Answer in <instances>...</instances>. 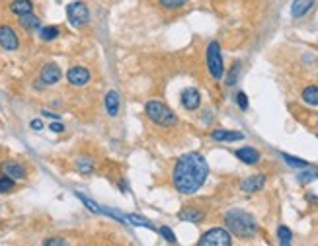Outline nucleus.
<instances>
[{"label": "nucleus", "instance_id": "1", "mask_svg": "<svg viewBox=\"0 0 318 246\" xmlns=\"http://www.w3.org/2000/svg\"><path fill=\"white\" fill-rule=\"evenodd\" d=\"M209 176V164L199 153H185L176 160L172 170V184L178 194L193 196L203 188Z\"/></svg>", "mask_w": 318, "mask_h": 246}, {"label": "nucleus", "instance_id": "2", "mask_svg": "<svg viewBox=\"0 0 318 246\" xmlns=\"http://www.w3.org/2000/svg\"><path fill=\"white\" fill-rule=\"evenodd\" d=\"M225 225L228 231L238 237V239H250L258 233V223L250 213L242 211V209H230L225 215Z\"/></svg>", "mask_w": 318, "mask_h": 246}, {"label": "nucleus", "instance_id": "3", "mask_svg": "<svg viewBox=\"0 0 318 246\" xmlns=\"http://www.w3.org/2000/svg\"><path fill=\"white\" fill-rule=\"evenodd\" d=\"M145 113H147V117H149L153 123H157V125H160V127H172V125H176V121H178L176 113L172 112L166 104L159 102V100H151V102H147V106H145Z\"/></svg>", "mask_w": 318, "mask_h": 246}, {"label": "nucleus", "instance_id": "4", "mask_svg": "<svg viewBox=\"0 0 318 246\" xmlns=\"http://www.w3.org/2000/svg\"><path fill=\"white\" fill-rule=\"evenodd\" d=\"M207 68H209V74L215 80H221L223 74H225V63H223L219 41H211L207 45Z\"/></svg>", "mask_w": 318, "mask_h": 246}, {"label": "nucleus", "instance_id": "5", "mask_svg": "<svg viewBox=\"0 0 318 246\" xmlns=\"http://www.w3.org/2000/svg\"><path fill=\"white\" fill-rule=\"evenodd\" d=\"M67 18H68V23H70L72 27H82V25H86L88 20H90L88 6H86L84 2H80V0L70 2L67 6Z\"/></svg>", "mask_w": 318, "mask_h": 246}, {"label": "nucleus", "instance_id": "6", "mask_svg": "<svg viewBox=\"0 0 318 246\" xmlns=\"http://www.w3.org/2000/svg\"><path fill=\"white\" fill-rule=\"evenodd\" d=\"M199 246H230L232 245V237L227 229H211L207 231L203 237L199 239Z\"/></svg>", "mask_w": 318, "mask_h": 246}, {"label": "nucleus", "instance_id": "7", "mask_svg": "<svg viewBox=\"0 0 318 246\" xmlns=\"http://www.w3.org/2000/svg\"><path fill=\"white\" fill-rule=\"evenodd\" d=\"M0 47L6 51H16L20 47L18 33L10 25H0Z\"/></svg>", "mask_w": 318, "mask_h": 246}, {"label": "nucleus", "instance_id": "8", "mask_svg": "<svg viewBox=\"0 0 318 246\" xmlns=\"http://www.w3.org/2000/svg\"><path fill=\"white\" fill-rule=\"evenodd\" d=\"M67 80L70 82V84H72V86H76V88H82V86H86V84L90 82V70H88L86 67L68 68Z\"/></svg>", "mask_w": 318, "mask_h": 246}, {"label": "nucleus", "instance_id": "9", "mask_svg": "<svg viewBox=\"0 0 318 246\" xmlns=\"http://www.w3.org/2000/svg\"><path fill=\"white\" fill-rule=\"evenodd\" d=\"M180 102H182V106L187 110V112H195V110L201 106V94H199V90L197 88L189 86V88H185L182 92Z\"/></svg>", "mask_w": 318, "mask_h": 246}, {"label": "nucleus", "instance_id": "10", "mask_svg": "<svg viewBox=\"0 0 318 246\" xmlns=\"http://www.w3.org/2000/svg\"><path fill=\"white\" fill-rule=\"evenodd\" d=\"M0 172H2V176H8V178H12L14 182H16V180H25V176H27L25 168H23L20 162H16V160H6V162H2V164H0Z\"/></svg>", "mask_w": 318, "mask_h": 246}, {"label": "nucleus", "instance_id": "11", "mask_svg": "<svg viewBox=\"0 0 318 246\" xmlns=\"http://www.w3.org/2000/svg\"><path fill=\"white\" fill-rule=\"evenodd\" d=\"M266 178H268L266 174H254V176H248V178L240 184V190H242L244 194H256V192H260V190L266 186Z\"/></svg>", "mask_w": 318, "mask_h": 246}, {"label": "nucleus", "instance_id": "12", "mask_svg": "<svg viewBox=\"0 0 318 246\" xmlns=\"http://www.w3.org/2000/svg\"><path fill=\"white\" fill-rule=\"evenodd\" d=\"M41 82L47 84V86H53V84H57L59 80H61V68L57 67V65H53V63H49L45 67L41 68Z\"/></svg>", "mask_w": 318, "mask_h": 246}, {"label": "nucleus", "instance_id": "13", "mask_svg": "<svg viewBox=\"0 0 318 246\" xmlns=\"http://www.w3.org/2000/svg\"><path fill=\"white\" fill-rule=\"evenodd\" d=\"M178 219L197 225L205 219V213H203V209H199V207H183L182 211L178 213Z\"/></svg>", "mask_w": 318, "mask_h": 246}, {"label": "nucleus", "instance_id": "14", "mask_svg": "<svg viewBox=\"0 0 318 246\" xmlns=\"http://www.w3.org/2000/svg\"><path fill=\"white\" fill-rule=\"evenodd\" d=\"M211 139L219 141V143H234V141H242L244 135L240 131H228V129H215L211 131Z\"/></svg>", "mask_w": 318, "mask_h": 246}, {"label": "nucleus", "instance_id": "15", "mask_svg": "<svg viewBox=\"0 0 318 246\" xmlns=\"http://www.w3.org/2000/svg\"><path fill=\"white\" fill-rule=\"evenodd\" d=\"M234 155H236V158H238L240 162H244V164H258V162H260V153H258L254 147H242V149H238Z\"/></svg>", "mask_w": 318, "mask_h": 246}, {"label": "nucleus", "instance_id": "16", "mask_svg": "<svg viewBox=\"0 0 318 246\" xmlns=\"http://www.w3.org/2000/svg\"><path fill=\"white\" fill-rule=\"evenodd\" d=\"M315 6V0H293L291 4V16L293 18H303L307 12H311Z\"/></svg>", "mask_w": 318, "mask_h": 246}, {"label": "nucleus", "instance_id": "17", "mask_svg": "<svg viewBox=\"0 0 318 246\" xmlns=\"http://www.w3.org/2000/svg\"><path fill=\"white\" fill-rule=\"evenodd\" d=\"M10 12L16 16H23V14H31L33 12V2L31 0H14L10 4Z\"/></svg>", "mask_w": 318, "mask_h": 246}, {"label": "nucleus", "instance_id": "18", "mask_svg": "<svg viewBox=\"0 0 318 246\" xmlns=\"http://www.w3.org/2000/svg\"><path fill=\"white\" fill-rule=\"evenodd\" d=\"M106 110L110 113V117H117V113H119V94L115 90H110L106 94Z\"/></svg>", "mask_w": 318, "mask_h": 246}, {"label": "nucleus", "instance_id": "19", "mask_svg": "<svg viewBox=\"0 0 318 246\" xmlns=\"http://www.w3.org/2000/svg\"><path fill=\"white\" fill-rule=\"evenodd\" d=\"M74 168L80 172V174H92L94 168H96V162L92 157H78L74 160Z\"/></svg>", "mask_w": 318, "mask_h": 246}, {"label": "nucleus", "instance_id": "20", "mask_svg": "<svg viewBox=\"0 0 318 246\" xmlns=\"http://www.w3.org/2000/svg\"><path fill=\"white\" fill-rule=\"evenodd\" d=\"M301 98L305 104L309 106H318V86H307V88L301 92Z\"/></svg>", "mask_w": 318, "mask_h": 246}, {"label": "nucleus", "instance_id": "21", "mask_svg": "<svg viewBox=\"0 0 318 246\" xmlns=\"http://www.w3.org/2000/svg\"><path fill=\"white\" fill-rule=\"evenodd\" d=\"M277 239H279V245L289 246L293 243V233H291V229H287L285 225H279V229H277Z\"/></svg>", "mask_w": 318, "mask_h": 246}, {"label": "nucleus", "instance_id": "22", "mask_svg": "<svg viewBox=\"0 0 318 246\" xmlns=\"http://www.w3.org/2000/svg\"><path fill=\"white\" fill-rule=\"evenodd\" d=\"M281 158L291 166V168H299V170H305V168H309L311 164L307 162V160H303V158H297V157H291V155H281Z\"/></svg>", "mask_w": 318, "mask_h": 246}, {"label": "nucleus", "instance_id": "23", "mask_svg": "<svg viewBox=\"0 0 318 246\" xmlns=\"http://www.w3.org/2000/svg\"><path fill=\"white\" fill-rule=\"evenodd\" d=\"M39 37H41L43 41H53V39H57V37H59V27H55V25H45V27H41V29H39Z\"/></svg>", "mask_w": 318, "mask_h": 246}, {"label": "nucleus", "instance_id": "24", "mask_svg": "<svg viewBox=\"0 0 318 246\" xmlns=\"http://www.w3.org/2000/svg\"><path fill=\"white\" fill-rule=\"evenodd\" d=\"M20 25L25 29H35V27H39V18L33 14H23V16H20Z\"/></svg>", "mask_w": 318, "mask_h": 246}, {"label": "nucleus", "instance_id": "25", "mask_svg": "<svg viewBox=\"0 0 318 246\" xmlns=\"http://www.w3.org/2000/svg\"><path fill=\"white\" fill-rule=\"evenodd\" d=\"M127 221L131 225H137V227H145V229H151V231H157V227L151 223L149 219H145V217H141V215H127L125 217Z\"/></svg>", "mask_w": 318, "mask_h": 246}, {"label": "nucleus", "instance_id": "26", "mask_svg": "<svg viewBox=\"0 0 318 246\" xmlns=\"http://www.w3.org/2000/svg\"><path fill=\"white\" fill-rule=\"evenodd\" d=\"M76 198H78L80 202L84 203V205H86V207L90 209L92 213H96V215H102V213H104V207H100V205H98V203H96V202H92V200H88V198H86L84 194H80V192H76Z\"/></svg>", "mask_w": 318, "mask_h": 246}, {"label": "nucleus", "instance_id": "27", "mask_svg": "<svg viewBox=\"0 0 318 246\" xmlns=\"http://www.w3.org/2000/svg\"><path fill=\"white\" fill-rule=\"evenodd\" d=\"M187 0H159V4L164 10H180L185 6Z\"/></svg>", "mask_w": 318, "mask_h": 246}, {"label": "nucleus", "instance_id": "28", "mask_svg": "<svg viewBox=\"0 0 318 246\" xmlns=\"http://www.w3.org/2000/svg\"><path fill=\"white\" fill-rule=\"evenodd\" d=\"M159 233L166 243H170V245H176V243H178V239H176V235L172 233V229H170V227H166V225H164V227H160Z\"/></svg>", "mask_w": 318, "mask_h": 246}, {"label": "nucleus", "instance_id": "29", "mask_svg": "<svg viewBox=\"0 0 318 246\" xmlns=\"http://www.w3.org/2000/svg\"><path fill=\"white\" fill-rule=\"evenodd\" d=\"M238 74H240V63H234V65L230 67V72H228V76H227V86H234V84H236Z\"/></svg>", "mask_w": 318, "mask_h": 246}, {"label": "nucleus", "instance_id": "30", "mask_svg": "<svg viewBox=\"0 0 318 246\" xmlns=\"http://www.w3.org/2000/svg\"><path fill=\"white\" fill-rule=\"evenodd\" d=\"M317 178H318V172L317 170H311V166L305 168V172L299 174V182H301V184H309V182H313V180H317Z\"/></svg>", "mask_w": 318, "mask_h": 246}, {"label": "nucleus", "instance_id": "31", "mask_svg": "<svg viewBox=\"0 0 318 246\" xmlns=\"http://www.w3.org/2000/svg\"><path fill=\"white\" fill-rule=\"evenodd\" d=\"M14 190V180L8 178V176H2L0 178V194H8Z\"/></svg>", "mask_w": 318, "mask_h": 246}, {"label": "nucleus", "instance_id": "32", "mask_svg": "<svg viewBox=\"0 0 318 246\" xmlns=\"http://www.w3.org/2000/svg\"><path fill=\"white\" fill-rule=\"evenodd\" d=\"M236 104H238V108H240L242 112H246V110H248V96H246L244 92H238V94H236Z\"/></svg>", "mask_w": 318, "mask_h": 246}, {"label": "nucleus", "instance_id": "33", "mask_svg": "<svg viewBox=\"0 0 318 246\" xmlns=\"http://www.w3.org/2000/svg\"><path fill=\"white\" fill-rule=\"evenodd\" d=\"M43 245L45 246H65L67 245V241H65V239H47Z\"/></svg>", "mask_w": 318, "mask_h": 246}, {"label": "nucleus", "instance_id": "34", "mask_svg": "<svg viewBox=\"0 0 318 246\" xmlns=\"http://www.w3.org/2000/svg\"><path fill=\"white\" fill-rule=\"evenodd\" d=\"M49 129H51L53 133H63V131H65V125H63V123L57 119L55 123H51V127H49Z\"/></svg>", "mask_w": 318, "mask_h": 246}, {"label": "nucleus", "instance_id": "35", "mask_svg": "<svg viewBox=\"0 0 318 246\" xmlns=\"http://www.w3.org/2000/svg\"><path fill=\"white\" fill-rule=\"evenodd\" d=\"M29 127H31L33 131H41V129H43V121H41V119H31Z\"/></svg>", "mask_w": 318, "mask_h": 246}, {"label": "nucleus", "instance_id": "36", "mask_svg": "<svg viewBox=\"0 0 318 246\" xmlns=\"http://www.w3.org/2000/svg\"><path fill=\"white\" fill-rule=\"evenodd\" d=\"M41 115H45V117H49V119H61V115H57V113H53V112H47V110H43Z\"/></svg>", "mask_w": 318, "mask_h": 246}]
</instances>
